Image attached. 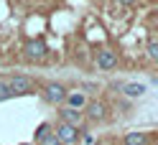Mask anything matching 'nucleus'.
Masks as SVG:
<instances>
[{
  "instance_id": "obj_13",
  "label": "nucleus",
  "mask_w": 158,
  "mask_h": 145,
  "mask_svg": "<svg viewBox=\"0 0 158 145\" xmlns=\"http://www.w3.org/2000/svg\"><path fill=\"white\" fill-rule=\"evenodd\" d=\"M8 97H13V94L8 92V82L0 76V99H8Z\"/></svg>"
},
{
  "instance_id": "obj_1",
  "label": "nucleus",
  "mask_w": 158,
  "mask_h": 145,
  "mask_svg": "<svg viewBox=\"0 0 158 145\" xmlns=\"http://www.w3.org/2000/svg\"><path fill=\"white\" fill-rule=\"evenodd\" d=\"M5 82H8V92L10 94H28L33 89V79H28V76H23V74L13 76V79H5Z\"/></svg>"
},
{
  "instance_id": "obj_6",
  "label": "nucleus",
  "mask_w": 158,
  "mask_h": 145,
  "mask_svg": "<svg viewBox=\"0 0 158 145\" xmlns=\"http://www.w3.org/2000/svg\"><path fill=\"white\" fill-rule=\"evenodd\" d=\"M59 115H61V122H64V125H72V127H79V125H82V112H79V110L64 107Z\"/></svg>"
},
{
  "instance_id": "obj_11",
  "label": "nucleus",
  "mask_w": 158,
  "mask_h": 145,
  "mask_svg": "<svg viewBox=\"0 0 158 145\" xmlns=\"http://www.w3.org/2000/svg\"><path fill=\"white\" fill-rule=\"evenodd\" d=\"M148 56H151V59H158V38H156V33H151L148 36Z\"/></svg>"
},
{
  "instance_id": "obj_5",
  "label": "nucleus",
  "mask_w": 158,
  "mask_h": 145,
  "mask_svg": "<svg viewBox=\"0 0 158 145\" xmlns=\"http://www.w3.org/2000/svg\"><path fill=\"white\" fill-rule=\"evenodd\" d=\"M64 97H66V89H64L61 84H46V99H48V102L61 104Z\"/></svg>"
},
{
  "instance_id": "obj_16",
  "label": "nucleus",
  "mask_w": 158,
  "mask_h": 145,
  "mask_svg": "<svg viewBox=\"0 0 158 145\" xmlns=\"http://www.w3.org/2000/svg\"><path fill=\"white\" fill-rule=\"evenodd\" d=\"M23 145H31V143H23Z\"/></svg>"
},
{
  "instance_id": "obj_14",
  "label": "nucleus",
  "mask_w": 158,
  "mask_h": 145,
  "mask_svg": "<svg viewBox=\"0 0 158 145\" xmlns=\"http://www.w3.org/2000/svg\"><path fill=\"white\" fill-rule=\"evenodd\" d=\"M41 145H61V143H59V138H56V135H54V132H48V135H46V138L41 140Z\"/></svg>"
},
{
  "instance_id": "obj_10",
  "label": "nucleus",
  "mask_w": 158,
  "mask_h": 145,
  "mask_svg": "<svg viewBox=\"0 0 158 145\" xmlns=\"http://www.w3.org/2000/svg\"><path fill=\"white\" fill-rule=\"evenodd\" d=\"M125 145H145V135L143 132H127L125 135Z\"/></svg>"
},
{
  "instance_id": "obj_9",
  "label": "nucleus",
  "mask_w": 158,
  "mask_h": 145,
  "mask_svg": "<svg viewBox=\"0 0 158 145\" xmlns=\"http://www.w3.org/2000/svg\"><path fill=\"white\" fill-rule=\"evenodd\" d=\"M127 97H143L145 94V84H125L123 87Z\"/></svg>"
},
{
  "instance_id": "obj_8",
  "label": "nucleus",
  "mask_w": 158,
  "mask_h": 145,
  "mask_svg": "<svg viewBox=\"0 0 158 145\" xmlns=\"http://www.w3.org/2000/svg\"><path fill=\"white\" fill-rule=\"evenodd\" d=\"M87 115H89L92 120H105V104H100V102L87 104Z\"/></svg>"
},
{
  "instance_id": "obj_3",
  "label": "nucleus",
  "mask_w": 158,
  "mask_h": 145,
  "mask_svg": "<svg viewBox=\"0 0 158 145\" xmlns=\"http://www.w3.org/2000/svg\"><path fill=\"white\" fill-rule=\"evenodd\" d=\"M46 43L41 41V38H38V41H28L26 46H23V54H26V59L28 61H41L44 56H46Z\"/></svg>"
},
{
  "instance_id": "obj_7",
  "label": "nucleus",
  "mask_w": 158,
  "mask_h": 145,
  "mask_svg": "<svg viewBox=\"0 0 158 145\" xmlns=\"http://www.w3.org/2000/svg\"><path fill=\"white\" fill-rule=\"evenodd\" d=\"M64 99L69 102V107H72V110H79V107H84V104H87V99H84L82 92H66Z\"/></svg>"
},
{
  "instance_id": "obj_2",
  "label": "nucleus",
  "mask_w": 158,
  "mask_h": 145,
  "mask_svg": "<svg viewBox=\"0 0 158 145\" xmlns=\"http://www.w3.org/2000/svg\"><path fill=\"white\" fill-rule=\"evenodd\" d=\"M54 135L59 138V143H61V145H74V143L79 140L77 127H72V125H64V122H59V125H56Z\"/></svg>"
},
{
  "instance_id": "obj_4",
  "label": "nucleus",
  "mask_w": 158,
  "mask_h": 145,
  "mask_svg": "<svg viewBox=\"0 0 158 145\" xmlns=\"http://www.w3.org/2000/svg\"><path fill=\"white\" fill-rule=\"evenodd\" d=\"M97 66H100V69H112V66H117V54L110 51V48L97 51Z\"/></svg>"
},
{
  "instance_id": "obj_15",
  "label": "nucleus",
  "mask_w": 158,
  "mask_h": 145,
  "mask_svg": "<svg viewBox=\"0 0 158 145\" xmlns=\"http://www.w3.org/2000/svg\"><path fill=\"white\" fill-rule=\"evenodd\" d=\"M117 3H123V5H133L135 0H117Z\"/></svg>"
},
{
  "instance_id": "obj_12",
  "label": "nucleus",
  "mask_w": 158,
  "mask_h": 145,
  "mask_svg": "<svg viewBox=\"0 0 158 145\" xmlns=\"http://www.w3.org/2000/svg\"><path fill=\"white\" fill-rule=\"evenodd\" d=\"M48 132H51V127H48V122H44V125H38V130H36V135H33V138H36V143H41V140L46 138Z\"/></svg>"
}]
</instances>
